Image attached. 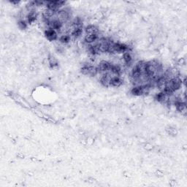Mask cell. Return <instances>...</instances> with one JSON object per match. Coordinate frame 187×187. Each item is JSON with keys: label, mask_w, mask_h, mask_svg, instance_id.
I'll use <instances>...</instances> for the list:
<instances>
[{"label": "cell", "mask_w": 187, "mask_h": 187, "mask_svg": "<svg viewBox=\"0 0 187 187\" xmlns=\"http://www.w3.org/2000/svg\"><path fill=\"white\" fill-rule=\"evenodd\" d=\"M181 84L182 81L180 78H178V77L174 78L167 82L165 88H164L163 91H164V92L167 94L168 95L173 94V92H175V91H177V90H178L179 88H180Z\"/></svg>", "instance_id": "6da1fadb"}, {"label": "cell", "mask_w": 187, "mask_h": 187, "mask_svg": "<svg viewBox=\"0 0 187 187\" xmlns=\"http://www.w3.org/2000/svg\"><path fill=\"white\" fill-rule=\"evenodd\" d=\"M113 43V42L110 40V39L102 38V39L99 40V42L97 44L99 45L100 52H108L110 46H111Z\"/></svg>", "instance_id": "7a4b0ae2"}, {"label": "cell", "mask_w": 187, "mask_h": 187, "mask_svg": "<svg viewBox=\"0 0 187 187\" xmlns=\"http://www.w3.org/2000/svg\"><path fill=\"white\" fill-rule=\"evenodd\" d=\"M65 4V1H47L46 6L47 8L52 10L53 12H58L59 9Z\"/></svg>", "instance_id": "3957f363"}, {"label": "cell", "mask_w": 187, "mask_h": 187, "mask_svg": "<svg viewBox=\"0 0 187 187\" xmlns=\"http://www.w3.org/2000/svg\"><path fill=\"white\" fill-rule=\"evenodd\" d=\"M81 73L83 75H86V76H94L97 73V69L96 67H93L91 65H85L83 66V67L81 68Z\"/></svg>", "instance_id": "277c9868"}, {"label": "cell", "mask_w": 187, "mask_h": 187, "mask_svg": "<svg viewBox=\"0 0 187 187\" xmlns=\"http://www.w3.org/2000/svg\"><path fill=\"white\" fill-rule=\"evenodd\" d=\"M58 15V19L62 23H66L70 19V13L66 10H61L56 12Z\"/></svg>", "instance_id": "5b68a950"}, {"label": "cell", "mask_w": 187, "mask_h": 187, "mask_svg": "<svg viewBox=\"0 0 187 187\" xmlns=\"http://www.w3.org/2000/svg\"><path fill=\"white\" fill-rule=\"evenodd\" d=\"M111 65L112 64L110 62H107V61H102L99 64L98 67H96L97 73H105L107 71H110Z\"/></svg>", "instance_id": "8992f818"}, {"label": "cell", "mask_w": 187, "mask_h": 187, "mask_svg": "<svg viewBox=\"0 0 187 187\" xmlns=\"http://www.w3.org/2000/svg\"><path fill=\"white\" fill-rule=\"evenodd\" d=\"M46 24L49 27V28L53 29L54 30H59L62 27V23L58 18L51 19L50 21H47Z\"/></svg>", "instance_id": "52a82bcc"}, {"label": "cell", "mask_w": 187, "mask_h": 187, "mask_svg": "<svg viewBox=\"0 0 187 187\" xmlns=\"http://www.w3.org/2000/svg\"><path fill=\"white\" fill-rule=\"evenodd\" d=\"M129 49V46L126 44L119 43V42H114L113 45V52H117V53H124L127 51Z\"/></svg>", "instance_id": "ba28073f"}, {"label": "cell", "mask_w": 187, "mask_h": 187, "mask_svg": "<svg viewBox=\"0 0 187 187\" xmlns=\"http://www.w3.org/2000/svg\"><path fill=\"white\" fill-rule=\"evenodd\" d=\"M45 35L48 40L53 41L57 39V32L53 29L48 28L45 31Z\"/></svg>", "instance_id": "9c48e42d"}, {"label": "cell", "mask_w": 187, "mask_h": 187, "mask_svg": "<svg viewBox=\"0 0 187 187\" xmlns=\"http://www.w3.org/2000/svg\"><path fill=\"white\" fill-rule=\"evenodd\" d=\"M122 83H123V80L119 77V76H114V77H112L110 81V86L114 87L120 86Z\"/></svg>", "instance_id": "30bf717a"}, {"label": "cell", "mask_w": 187, "mask_h": 187, "mask_svg": "<svg viewBox=\"0 0 187 187\" xmlns=\"http://www.w3.org/2000/svg\"><path fill=\"white\" fill-rule=\"evenodd\" d=\"M55 13L56 12H53L52 10H49V9H46L43 11L42 13V17H43V19L45 20V22H47V21H50L51 19H53V17L54 16Z\"/></svg>", "instance_id": "8fae6325"}, {"label": "cell", "mask_w": 187, "mask_h": 187, "mask_svg": "<svg viewBox=\"0 0 187 187\" xmlns=\"http://www.w3.org/2000/svg\"><path fill=\"white\" fill-rule=\"evenodd\" d=\"M112 77H110L108 74H105L102 76L100 79V83L103 86L109 87L110 86V81Z\"/></svg>", "instance_id": "7c38bea8"}, {"label": "cell", "mask_w": 187, "mask_h": 187, "mask_svg": "<svg viewBox=\"0 0 187 187\" xmlns=\"http://www.w3.org/2000/svg\"><path fill=\"white\" fill-rule=\"evenodd\" d=\"M37 17V13L36 10H33L32 11L29 12L28 15H27V21H28L29 24H32L34 21H36Z\"/></svg>", "instance_id": "4fadbf2b"}, {"label": "cell", "mask_w": 187, "mask_h": 187, "mask_svg": "<svg viewBox=\"0 0 187 187\" xmlns=\"http://www.w3.org/2000/svg\"><path fill=\"white\" fill-rule=\"evenodd\" d=\"M86 32L87 35H98L99 29L94 25H89L86 28Z\"/></svg>", "instance_id": "5bb4252c"}, {"label": "cell", "mask_w": 187, "mask_h": 187, "mask_svg": "<svg viewBox=\"0 0 187 187\" xmlns=\"http://www.w3.org/2000/svg\"><path fill=\"white\" fill-rule=\"evenodd\" d=\"M123 59L126 64L129 65L132 62V56L131 53L129 51L124 52V53L123 54Z\"/></svg>", "instance_id": "9a60e30c"}, {"label": "cell", "mask_w": 187, "mask_h": 187, "mask_svg": "<svg viewBox=\"0 0 187 187\" xmlns=\"http://www.w3.org/2000/svg\"><path fill=\"white\" fill-rule=\"evenodd\" d=\"M98 40V35H87L85 37V42L86 43H92Z\"/></svg>", "instance_id": "2e32d148"}, {"label": "cell", "mask_w": 187, "mask_h": 187, "mask_svg": "<svg viewBox=\"0 0 187 187\" xmlns=\"http://www.w3.org/2000/svg\"><path fill=\"white\" fill-rule=\"evenodd\" d=\"M110 71L113 74L116 75V76H120L122 70V68H121L119 65H113V64H112Z\"/></svg>", "instance_id": "e0dca14e"}, {"label": "cell", "mask_w": 187, "mask_h": 187, "mask_svg": "<svg viewBox=\"0 0 187 187\" xmlns=\"http://www.w3.org/2000/svg\"><path fill=\"white\" fill-rule=\"evenodd\" d=\"M83 33V29L82 28H75L73 29V31L72 32L71 36L73 37L74 38H78L82 35Z\"/></svg>", "instance_id": "ac0fdd59"}, {"label": "cell", "mask_w": 187, "mask_h": 187, "mask_svg": "<svg viewBox=\"0 0 187 187\" xmlns=\"http://www.w3.org/2000/svg\"><path fill=\"white\" fill-rule=\"evenodd\" d=\"M48 62H49V64H50V66L52 67V68H54V67H57L58 66L57 60L55 59V57H53V56H50V55L48 57Z\"/></svg>", "instance_id": "d6986e66"}, {"label": "cell", "mask_w": 187, "mask_h": 187, "mask_svg": "<svg viewBox=\"0 0 187 187\" xmlns=\"http://www.w3.org/2000/svg\"><path fill=\"white\" fill-rule=\"evenodd\" d=\"M70 40H71V37H70V35H64L60 37V42H62V43L67 44L70 42Z\"/></svg>", "instance_id": "ffe728a7"}, {"label": "cell", "mask_w": 187, "mask_h": 187, "mask_svg": "<svg viewBox=\"0 0 187 187\" xmlns=\"http://www.w3.org/2000/svg\"><path fill=\"white\" fill-rule=\"evenodd\" d=\"M18 25L21 29H26L27 28V22L25 21H24V20H21V21H18Z\"/></svg>", "instance_id": "44dd1931"}, {"label": "cell", "mask_w": 187, "mask_h": 187, "mask_svg": "<svg viewBox=\"0 0 187 187\" xmlns=\"http://www.w3.org/2000/svg\"><path fill=\"white\" fill-rule=\"evenodd\" d=\"M167 131H168V132H169L170 134H176L175 129H173V128H171V127H170L169 129H167Z\"/></svg>", "instance_id": "7402d4cb"}, {"label": "cell", "mask_w": 187, "mask_h": 187, "mask_svg": "<svg viewBox=\"0 0 187 187\" xmlns=\"http://www.w3.org/2000/svg\"><path fill=\"white\" fill-rule=\"evenodd\" d=\"M19 2H20V1H11L12 4H19Z\"/></svg>", "instance_id": "603a6c76"}]
</instances>
